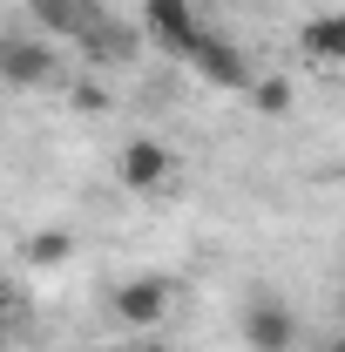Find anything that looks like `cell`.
Returning <instances> with one entry per match:
<instances>
[{"mask_svg":"<svg viewBox=\"0 0 345 352\" xmlns=\"http://www.w3.org/2000/svg\"><path fill=\"white\" fill-rule=\"evenodd\" d=\"M325 352H345V325H339V332H332V339H325Z\"/></svg>","mask_w":345,"mask_h":352,"instance_id":"cell-14","label":"cell"},{"mask_svg":"<svg viewBox=\"0 0 345 352\" xmlns=\"http://www.w3.org/2000/svg\"><path fill=\"white\" fill-rule=\"evenodd\" d=\"M27 14H34V28H41L47 41H75L82 47V34L109 14V0H27Z\"/></svg>","mask_w":345,"mask_h":352,"instance_id":"cell-6","label":"cell"},{"mask_svg":"<svg viewBox=\"0 0 345 352\" xmlns=\"http://www.w3.org/2000/svg\"><path fill=\"white\" fill-rule=\"evenodd\" d=\"M244 95H251V109L271 116V122H278V116H291V82H285V75H251Z\"/></svg>","mask_w":345,"mask_h":352,"instance_id":"cell-10","label":"cell"},{"mask_svg":"<svg viewBox=\"0 0 345 352\" xmlns=\"http://www.w3.org/2000/svg\"><path fill=\"white\" fill-rule=\"evenodd\" d=\"M115 176H122V190L142 197V190H163V183L176 176V156L156 142V135H129L122 156H115Z\"/></svg>","mask_w":345,"mask_h":352,"instance_id":"cell-5","label":"cell"},{"mask_svg":"<svg viewBox=\"0 0 345 352\" xmlns=\"http://www.w3.org/2000/svg\"><path fill=\"white\" fill-rule=\"evenodd\" d=\"M170 305H176L170 278H122L115 298H109V311H115L129 332H163V325H170Z\"/></svg>","mask_w":345,"mask_h":352,"instance_id":"cell-1","label":"cell"},{"mask_svg":"<svg viewBox=\"0 0 345 352\" xmlns=\"http://www.w3.org/2000/svg\"><path fill=\"white\" fill-rule=\"evenodd\" d=\"M339 311H345V285H339Z\"/></svg>","mask_w":345,"mask_h":352,"instance_id":"cell-15","label":"cell"},{"mask_svg":"<svg viewBox=\"0 0 345 352\" xmlns=\"http://www.w3.org/2000/svg\"><path fill=\"white\" fill-rule=\"evenodd\" d=\"M0 82L7 88L54 82V41L47 34H0Z\"/></svg>","mask_w":345,"mask_h":352,"instance_id":"cell-4","label":"cell"},{"mask_svg":"<svg viewBox=\"0 0 345 352\" xmlns=\"http://www.w3.org/2000/svg\"><path fill=\"white\" fill-rule=\"evenodd\" d=\"M135 47H142V28H135V21H122V14H102V21L82 34V54L95 61V68H129Z\"/></svg>","mask_w":345,"mask_h":352,"instance_id":"cell-7","label":"cell"},{"mask_svg":"<svg viewBox=\"0 0 345 352\" xmlns=\"http://www.w3.org/2000/svg\"><path fill=\"white\" fill-rule=\"evenodd\" d=\"M129 352H170V346H163V339H156V332H142V339H135Z\"/></svg>","mask_w":345,"mask_h":352,"instance_id":"cell-13","label":"cell"},{"mask_svg":"<svg viewBox=\"0 0 345 352\" xmlns=\"http://www.w3.org/2000/svg\"><path fill=\"white\" fill-rule=\"evenodd\" d=\"M298 47L318 61V68H345V7H325L298 28Z\"/></svg>","mask_w":345,"mask_h":352,"instance_id":"cell-9","label":"cell"},{"mask_svg":"<svg viewBox=\"0 0 345 352\" xmlns=\"http://www.w3.org/2000/svg\"><path fill=\"white\" fill-rule=\"evenodd\" d=\"M75 258V237H68V230H34V237H27V264H34V271H54V264H68Z\"/></svg>","mask_w":345,"mask_h":352,"instance_id":"cell-11","label":"cell"},{"mask_svg":"<svg viewBox=\"0 0 345 352\" xmlns=\"http://www.w3.org/2000/svg\"><path fill=\"white\" fill-rule=\"evenodd\" d=\"M244 346L251 352H291L298 346V318L278 292H251L244 298Z\"/></svg>","mask_w":345,"mask_h":352,"instance_id":"cell-2","label":"cell"},{"mask_svg":"<svg viewBox=\"0 0 345 352\" xmlns=\"http://www.w3.org/2000/svg\"><path fill=\"white\" fill-rule=\"evenodd\" d=\"M75 109H109V88H102V82H82V88H75Z\"/></svg>","mask_w":345,"mask_h":352,"instance_id":"cell-12","label":"cell"},{"mask_svg":"<svg viewBox=\"0 0 345 352\" xmlns=\"http://www.w3.org/2000/svg\"><path fill=\"white\" fill-rule=\"evenodd\" d=\"M183 61H190L203 82H216V88H244V82H251V61H244V47L223 41L216 28H197V34H190V47H183Z\"/></svg>","mask_w":345,"mask_h":352,"instance_id":"cell-3","label":"cell"},{"mask_svg":"<svg viewBox=\"0 0 345 352\" xmlns=\"http://www.w3.org/2000/svg\"><path fill=\"white\" fill-rule=\"evenodd\" d=\"M197 28H203L197 0H142V34H156V41L170 47V54H183Z\"/></svg>","mask_w":345,"mask_h":352,"instance_id":"cell-8","label":"cell"}]
</instances>
